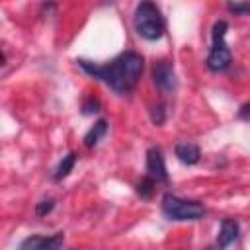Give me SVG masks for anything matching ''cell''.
<instances>
[{
  "instance_id": "obj_1",
  "label": "cell",
  "mask_w": 250,
  "mask_h": 250,
  "mask_svg": "<svg viewBox=\"0 0 250 250\" xmlns=\"http://www.w3.org/2000/svg\"><path fill=\"white\" fill-rule=\"evenodd\" d=\"M78 64L82 66V70H86L90 76L102 80L117 94L131 92L137 86V82L143 74V68H145L143 57L135 51H125L107 64H94L90 61H78Z\"/></svg>"
},
{
  "instance_id": "obj_2",
  "label": "cell",
  "mask_w": 250,
  "mask_h": 250,
  "mask_svg": "<svg viewBox=\"0 0 250 250\" xmlns=\"http://www.w3.org/2000/svg\"><path fill=\"white\" fill-rule=\"evenodd\" d=\"M133 25H135V31L148 41H156L164 35V18L158 6L152 2H141L137 6Z\"/></svg>"
},
{
  "instance_id": "obj_3",
  "label": "cell",
  "mask_w": 250,
  "mask_h": 250,
  "mask_svg": "<svg viewBox=\"0 0 250 250\" xmlns=\"http://www.w3.org/2000/svg\"><path fill=\"white\" fill-rule=\"evenodd\" d=\"M162 213L170 221H197L203 217L205 207L193 199H182L178 195H164Z\"/></svg>"
},
{
  "instance_id": "obj_4",
  "label": "cell",
  "mask_w": 250,
  "mask_h": 250,
  "mask_svg": "<svg viewBox=\"0 0 250 250\" xmlns=\"http://www.w3.org/2000/svg\"><path fill=\"white\" fill-rule=\"evenodd\" d=\"M227 29H229V25L223 20L213 25V45H211V51L207 57V66L213 72H221V70L229 68V64H230V51L225 43Z\"/></svg>"
},
{
  "instance_id": "obj_5",
  "label": "cell",
  "mask_w": 250,
  "mask_h": 250,
  "mask_svg": "<svg viewBox=\"0 0 250 250\" xmlns=\"http://www.w3.org/2000/svg\"><path fill=\"white\" fill-rule=\"evenodd\" d=\"M152 78L154 84L158 86V90H162L164 94H172L176 90V74H174V66L170 61H158L152 66Z\"/></svg>"
},
{
  "instance_id": "obj_6",
  "label": "cell",
  "mask_w": 250,
  "mask_h": 250,
  "mask_svg": "<svg viewBox=\"0 0 250 250\" xmlns=\"http://www.w3.org/2000/svg\"><path fill=\"white\" fill-rule=\"evenodd\" d=\"M146 176L152 178L154 182H166L168 180L164 156H162V150L158 146H152L146 152Z\"/></svg>"
},
{
  "instance_id": "obj_7",
  "label": "cell",
  "mask_w": 250,
  "mask_h": 250,
  "mask_svg": "<svg viewBox=\"0 0 250 250\" xmlns=\"http://www.w3.org/2000/svg\"><path fill=\"white\" fill-rule=\"evenodd\" d=\"M62 240V232H57L53 236H29L21 242L20 250H61Z\"/></svg>"
},
{
  "instance_id": "obj_8",
  "label": "cell",
  "mask_w": 250,
  "mask_h": 250,
  "mask_svg": "<svg viewBox=\"0 0 250 250\" xmlns=\"http://www.w3.org/2000/svg\"><path fill=\"white\" fill-rule=\"evenodd\" d=\"M174 152H176V156H178L180 162L189 164V166L191 164H197L199 162V156H201L199 146L193 145V143H178L176 148H174Z\"/></svg>"
},
{
  "instance_id": "obj_9",
  "label": "cell",
  "mask_w": 250,
  "mask_h": 250,
  "mask_svg": "<svg viewBox=\"0 0 250 250\" xmlns=\"http://www.w3.org/2000/svg\"><path fill=\"white\" fill-rule=\"evenodd\" d=\"M238 236V223L232 221V219H225L221 223V230H219V238H217V244L219 248H227L229 244H232Z\"/></svg>"
},
{
  "instance_id": "obj_10",
  "label": "cell",
  "mask_w": 250,
  "mask_h": 250,
  "mask_svg": "<svg viewBox=\"0 0 250 250\" xmlns=\"http://www.w3.org/2000/svg\"><path fill=\"white\" fill-rule=\"evenodd\" d=\"M105 133H107V121H105V119L96 121V123H94V127L86 133V137H84V145H86L88 148L96 146V145L104 139V135H105Z\"/></svg>"
},
{
  "instance_id": "obj_11",
  "label": "cell",
  "mask_w": 250,
  "mask_h": 250,
  "mask_svg": "<svg viewBox=\"0 0 250 250\" xmlns=\"http://www.w3.org/2000/svg\"><path fill=\"white\" fill-rule=\"evenodd\" d=\"M74 162H76V154H74V152H68L66 156H62V160L59 162V166H57V170H55L53 178H55L57 182H59V180H62V178H66V176L72 172Z\"/></svg>"
},
{
  "instance_id": "obj_12",
  "label": "cell",
  "mask_w": 250,
  "mask_h": 250,
  "mask_svg": "<svg viewBox=\"0 0 250 250\" xmlns=\"http://www.w3.org/2000/svg\"><path fill=\"white\" fill-rule=\"evenodd\" d=\"M154 186H156V182L152 180V178H148V176H145L141 182H139V186H137V193L141 195V197H150L152 195V191H154Z\"/></svg>"
},
{
  "instance_id": "obj_13",
  "label": "cell",
  "mask_w": 250,
  "mask_h": 250,
  "mask_svg": "<svg viewBox=\"0 0 250 250\" xmlns=\"http://www.w3.org/2000/svg\"><path fill=\"white\" fill-rule=\"evenodd\" d=\"M53 207H55V201H53V199H43V201H39V203L35 205V215H37V217H45L47 213L53 211Z\"/></svg>"
},
{
  "instance_id": "obj_14",
  "label": "cell",
  "mask_w": 250,
  "mask_h": 250,
  "mask_svg": "<svg viewBox=\"0 0 250 250\" xmlns=\"http://www.w3.org/2000/svg\"><path fill=\"white\" fill-rule=\"evenodd\" d=\"M227 8L234 14H250V4L248 2H229Z\"/></svg>"
},
{
  "instance_id": "obj_15",
  "label": "cell",
  "mask_w": 250,
  "mask_h": 250,
  "mask_svg": "<svg viewBox=\"0 0 250 250\" xmlns=\"http://www.w3.org/2000/svg\"><path fill=\"white\" fill-rule=\"evenodd\" d=\"M152 121H154L156 125H160V123L164 121V105H162V104H158V105L152 107Z\"/></svg>"
},
{
  "instance_id": "obj_16",
  "label": "cell",
  "mask_w": 250,
  "mask_h": 250,
  "mask_svg": "<svg viewBox=\"0 0 250 250\" xmlns=\"http://www.w3.org/2000/svg\"><path fill=\"white\" fill-rule=\"evenodd\" d=\"M100 107V102L98 100H90L88 104H84V113H92V111H98Z\"/></svg>"
},
{
  "instance_id": "obj_17",
  "label": "cell",
  "mask_w": 250,
  "mask_h": 250,
  "mask_svg": "<svg viewBox=\"0 0 250 250\" xmlns=\"http://www.w3.org/2000/svg\"><path fill=\"white\" fill-rule=\"evenodd\" d=\"M240 117H242V119H250V104L242 105V109H240Z\"/></svg>"
}]
</instances>
